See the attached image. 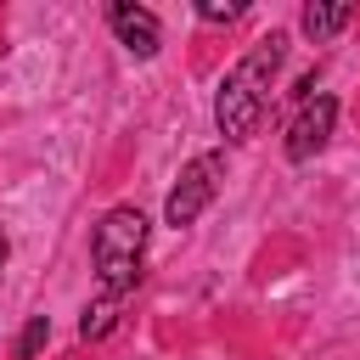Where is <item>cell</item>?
<instances>
[{"mask_svg":"<svg viewBox=\"0 0 360 360\" xmlns=\"http://www.w3.org/2000/svg\"><path fill=\"white\" fill-rule=\"evenodd\" d=\"M96 276L107 298H124L141 281V253H146V214L141 208H107V219L96 225Z\"/></svg>","mask_w":360,"mask_h":360,"instance_id":"cell-1","label":"cell"},{"mask_svg":"<svg viewBox=\"0 0 360 360\" xmlns=\"http://www.w3.org/2000/svg\"><path fill=\"white\" fill-rule=\"evenodd\" d=\"M264 90H270V84H259V79L242 73V68L219 84L214 118H219V135H225V141H248V135L259 129V118H264Z\"/></svg>","mask_w":360,"mask_h":360,"instance_id":"cell-2","label":"cell"},{"mask_svg":"<svg viewBox=\"0 0 360 360\" xmlns=\"http://www.w3.org/2000/svg\"><path fill=\"white\" fill-rule=\"evenodd\" d=\"M219 180H225V152H202V158H191L186 169H180V186L169 191V225L180 231V225H191L208 202H214V191H219Z\"/></svg>","mask_w":360,"mask_h":360,"instance_id":"cell-3","label":"cell"},{"mask_svg":"<svg viewBox=\"0 0 360 360\" xmlns=\"http://www.w3.org/2000/svg\"><path fill=\"white\" fill-rule=\"evenodd\" d=\"M332 124H338V101H332V96H304L298 112H292V124H287V158H292V163L315 158V152L332 141Z\"/></svg>","mask_w":360,"mask_h":360,"instance_id":"cell-4","label":"cell"},{"mask_svg":"<svg viewBox=\"0 0 360 360\" xmlns=\"http://www.w3.org/2000/svg\"><path fill=\"white\" fill-rule=\"evenodd\" d=\"M107 17H112V34L124 39V51H129V56H141V62H146V56H158V45H163V28H158V17H152L146 6H129V0H118Z\"/></svg>","mask_w":360,"mask_h":360,"instance_id":"cell-5","label":"cell"},{"mask_svg":"<svg viewBox=\"0 0 360 360\" xmlns=\"http://www.w3.org/2000/svg\"><path fill=\"white\" fill-rule=\"evenodd\" d=\"M349 22V6L343 0H315V6H304V34L309 39H326V34H338Z\"/></svg>","mask_w":360,"mask_h":360,"instance_id":"cell-6","label":"cell"},{"mask_svg":"<svg viewBox=\"0 0 360 360\" xmlns=\"http://www.w3.org/2000/svg\"><path fill=\"white\" fill-rule=\"evenodd\" d=\"M112 321H118V298H101V304H90V309H84L79 332H84V338H107V332H112Z\"/></svg>","mask_w":360,"mask_h":360,"instance_id":"cell-7","label":"cell"},{"mask_svg":"<svg viewBox=\"0 0 360 360\" xmlns=\"http://www.w3.org/2000/svg\"><path fill=\"white\" fill-rule=\"evenodd\" d=\"M45 338H51V321H45V315H34V321L22 326V338H17V354H22V360H34V354L45 349Z\"/></svg>","mask_w":360,"mask_h":360,"instance_id":"cell-8","label":"cell"},{"mask_svg":"<svg viewBox=\"0 0 360 360\" xmlns=\"http://www.w3.org/2000/svg\"><path fill=\"white\" fill-rule=\"evenodd\" d=\"M197 17H202V22H236L242 6H236V0H197Z\"/></svg>","mask_w":360,"mask_h":360,"instance_id":"cell-9","label":"cell"},{"mask_svg":"<svg viewBox=\"0 0 360 360\" xmlns=\"http://www.w3.org/2000/svg\"><path fill=\"white\" fill-rule=\"evenodd\" d=\"M0 264H6V231H0Z\"/></svg>","mask_w":360,"mask_h":360,"instance_id":"cell-10","label":"cell"}]
</instances>
